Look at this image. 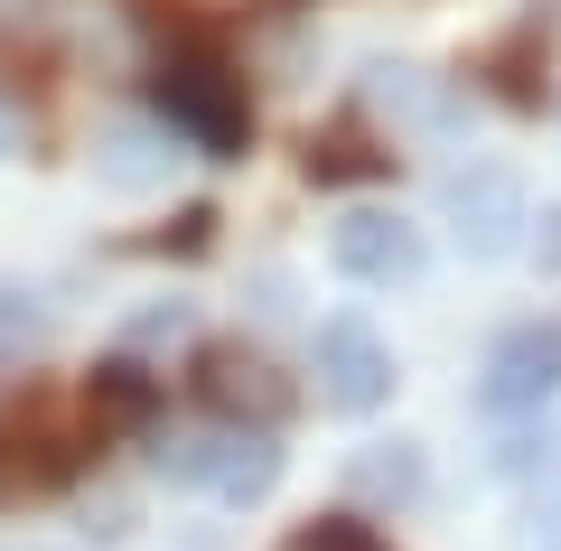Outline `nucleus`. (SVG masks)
Returning a JSON list of instances; mask_svg holds the SVG:
<instances>
[{"mask_svg":"<svg viewBox=\"0 0 561 551\" xmlns=\"http://www.w3.org/2000/svg\"><path fill=\"white\" fill-rule=\"evenodd\" d=\"M47 346V309L28 290H0V355H38Z\"/></svg>","mask_w":561,"mask_h":551,"instance_id":"nucleus-11","label":"nucleus"},{"mask_svg":"<svg viewBox=\"0 0 561 551\" xmlns=\"http://www.w3.org/2000/svg\"><path fill=\"white\" fill-rule=\"evenodd\" d=\"M346 486H356L365 505H412V495L431 486V458H421V439H365V449L346 458Z\"/></svg>","mask_w":561,"mask_h":551,"instance_id":"nucleus-8","label":"nucleus"},{"mask_svg":"<svg viewBox=\"0 0 561 551\" xmlns=\"http://www.w3.org/2000/svg\"><path fill=\"white\" fill-rule=\"evenodd\" d=\"M534 551H561V449H552V468L534 486Z\"/></svg>","mask_w":561,"mask_h":551,"instance_id":"nucleus-14","label":"nucleus"},{"mask_svg":"<svg viewBox=\"0 0 561 551\" xmlns=\"http://www.w3.org/2000/svg\"><path fill=\"white\" fill-rule=\"evenodd\" d=\"M150 103H160V131H179L197 159H243V150H253L243 76H234V66H216V57H160Z\"/></svg>","mask_w":561,"mask_h":551,"instance_id":"nucleus-1","label":"nucleus"},{"mask_svg":"<svg viewBox=\"0 0 561 551\" xmlns=\"http://www.w3.org/2000/svg\"><path fill=\"white\" fill-rule=\"evenodd\" d=\"M290 551H383L365 514H319L309 532H290Z\"/></svg>","mask_w":561,"mask_h":551,"instance_id":"nucleus-13","label":"nucleus"},{"mask_svg":"<svg viewBox=\"0 0 561 551\" xmlns=\"http://www.w3.org/2000/svg\"><path fill=\"white\" fill-rule=\"evenodd\" d=\"M319 402L346 412V421H365V412L393 402V346H383V328L365 309L319 318Z\"/></svg>","mask_w":561,"mask_h":551,"instance_id":"nucleus-3","label":"nucleus"},{"mask_svg":"<svg viewBox=\"0 0 561 551\" xmlns=\"http://www.w3.org/2000/svg\"><path fill=\"white\" fill-rule=\"evenodd\" d=\"M131 336H187V299H169V309H150V318H140Z\"/></svg>","mask_w":561,"mask_h":551,"instance_id":"nucleus-16","label":"nucleus"},{"mask_svg":"<svg viewBox=\"0 0 561 551\" xmlns=\"http://www.w3.org/2000/svg\"><path fill=\"white\" fill-rule=\"evenodd\" d=\"M383 169H393L383 150H356V140H309V177H328V187H337V177H383Z\"/></svg>","mask_w":561,"mask_h":551,"instance_id":"nucleus-12","label":"nucleus"},{"mask_svg":"<svg viewBox=\"0 0 561 551\" xmlns=\"http://www.w3.org/2000/svg\"><path fill=\"white\" fill-rule=\"evenodd\" d=\"M561 402V318H515L478 365V412L486 421H524Z\"/></svg>","mask_w":561,"mask_h":551,"instance_id":"nucleus-2","label":"nucleus"},{"mask_svg":"<svg viewBox=\"0 0 561 551\" xmlns=\"http://www.w3.org/2000/svg\"><path fill=\"white\" fill-rule=\"evenodd\" d=\"M449 234H459V253L468 262H505L524 243V216H534V206H524V177L515 169H496V159H478V169H459L449 177Z\"/></svg>","mask_w":561,"mask_h":551,"instance_id":"nucleus-5","label":"nucleus"},{"mask_svg":"<svg viewBox=\"0 0 561 551\" xmlns=\"http://www.w3.org/2000/svg\"><path fill=\"white\" fill-rule=\"evenodd\" d=\"M328 262H337L346 280H365V290H402V280H421V262H431V234H421L402 206H346V216L328 225Z\"/></svg>","mask_w":561,"mask_h":551,"instance_id":"nucleus-4","label":"nucleus"},{"mask_svg":"<svg viewBox=\"0 0 561 551\" xmlns=\"http://www.w3.org/2000/svg\"><path fill=\"white\" fill-rule=\"evenodd\" d=\"M197 393L216 402L225 421H243L253 412V431H272L280 412H290V383L262 365V355H243V346H206V365H197Z\"/></svg>","mask_w":561,"mask_h":551,"instance_id":"nucleus-6","label":"nucleus"},{"mask_svg":"<svg viewBox=\"0 0 561 551\" xmlns=\"http://www.w3.org/2000/svg\"><path fill=\"white\" fill-rule=\"evenodd\" d=\"M169 131H140V122H122V131H103V150H94V177L103 187H122V197H140V187H160L169 177Z\"/></svg>","mask_w":561,"mask_h":551,"instance_id":"nucleus-9","label":"nucleus"},{"mask_svg":"<svg viewBox=\"0 0 561 551\" xmlns=\"http://www.w3.org/2000/svg\"><path fill=\"white\" fill-rule=\"evenodd\" d=\"M94 402H103L113 421H150V402H160V383L140 375V365H103V375H94Z\"/></svg>","mask_w":561,"mask_h":551,"instance_id":"nucleus-10","label":"nucleus"},{"mask_svg":"<svg viewBox=\"0 0 561 551\" xmlns=\"http://www.w3.org/2000/svg\"><path fill=\"white\" fill-rule=\"evenodd\" d=\"M534 225V253H542V272H561V206H542V216H524Z\"/></svg>","mask_w":561,"mask_h":551,"instance_id":"nucleus-15","label":"nucleus"},{"mask_svg":"<svg viewBox=\"0 0 561 551\" xmlns=\"http://www.w3.org/2000/svg\"><path fill=\"white\" fill-rule=\"evenodd\" d=\"M206 486H216L225 505H262V495L280 486V439H272V431H216Z\"/></svg>","mask_w":561,"mask_h":551,"instance_id":"nucleus-7","label":"nucleus"}]
</instances>
